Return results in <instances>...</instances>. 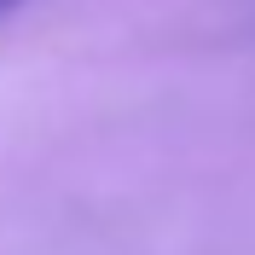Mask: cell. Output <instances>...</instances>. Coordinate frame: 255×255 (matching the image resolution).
Instances as JSON below:
<instances>
[{
  "label": "cell",
  "mask_w": 255,
  "mask_h": 255,
  "mask_svg": "<svg viewBox=\"0 0 255 255\" xmlns=\"http://www.w3.org/2000/svg\"><path fill=\"white\" fill-rule=\"evenodd\" d=\"M12 6H23V0H0V17H6V12H12Z\"/></svg>",
  "instance_id": "6da1fadb"
}]
</instances>
